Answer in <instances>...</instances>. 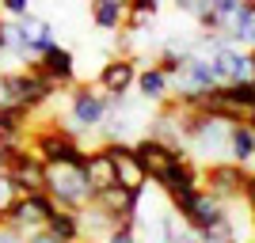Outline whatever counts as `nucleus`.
<instances>
[{
  "instance_id": "393cba45",
  "label": "nucleus",
  "mask_w": 255,
  "mask_h": 243,
  "mask_svg": "<svg viewBox=\"0 0 255 243\" xmlns=\"http://www.w3.org/2000/svg\"><path fill=\"white\" fill-rule=\"evenodd\" d=\"M248 126H252V129H255V110H252V114H248Z\"/></svg>"
},
{
  "instance_id": "6e6552de",
  "label": "nucleus",
  "mask_w": 255,
  "mask_h": 243,
  "mask_svg": "<svg viewBox=\"0 0 255 243\" xmlns=\"http://www.w3.org/2000/svg\"><path fill=\"white\" fill-rule=\"evenodd\" d=\"M244 179H248V167H240L233 160H221V163L202 167V186L210 194H217L221 201H240L244 198Z\"/></svg>"
},
{
  "instance_id": "6ab92c4d",
  "label": "nucleus",
  "mask_w": 255,
  "mask_h": 243,
  "mask_svg": "<svg viewBox=\"0 0 255 243\" xmlns=\"http://www.w3.org/2000/svg\"><path fill=\"white\" fill-rule=\"evenodd\" d=\"M42 228H46V232H53L61 243H84V232H80V213H76V209H61V205H57V213H53Z\"/></svg>"
},
{
  "instance_id": "9b49d317",
  "label": "nucleus",
  "mask_w": 255,
  "mask_h": 243,
  "mask_svg": "<svg viewBox=\"0 0 255 243\" xmlns=\"http://www.w3.org/2000/svg\"><path fill=\"white\" fill-rule=\"evenodd\" d=\"M34 65H38V73H46L57 84V91H65V87H76V57L69 46H50L46 53H38L34 57Z\"/></svg>"
},
{
  "instance_id": "dca6fc26",
  "label": "nucleus",
  "mask_w": 255,
  "mask_h": 243,
  "mask_svg": "<svg viewBox=\"0 0 255 243\" xmlns=\"http://www.w3.org/2000/svg\"><path fill=\"white\" fill-rule=\"evenodd\" d=\"M84 179H88V186L92 190H107V186H115V160L107 156V148L99 145V148H88V156H84Z\"/></svg>"
},
{
  "instance_id": "4be33fe9",
  "label": "nucleus",
  "mask_w": 255,
  "mask_h": 243,
  "mask_svg": "<svg viewBox=\"0 0 255 243\" xmlns=\"http://www.w3.org/2000/svg\"><path fill=\"white\" fill-rule=\"evenodd\" d=\"M213 4H217V0H175V8L187 11V15H194V19L206 15V11H213Z\"/></svg>"
},
{
  "instance_id": "423d86ee",
  "label": "nucleus",
  "mask_w": 255,
  "mask_h": 243,
  "mask_svg": "<svg viewBox=\"0 0 255 243\" xmlns=\"http://www.w3.org/2000/svg\"><path fill=\"white\" fill-rule=\"evenodd\" d=\"M0 167L8 171L11 186H15L19 194H38V190H46V163L34 156L31 148L11 152L8 160H0Z\"/></svg>"
},
{
  "instance_id": "bb28decb",
  "label": "nucleus",
  "mask_w": 255,
  "mask_h": 243,
  "mask_svg": "<svg viewBox=\"0 0 255 243\" xmlns=\"http://www.w3.org/2000/svg\"><path fill=\"white\" fill-rule=\"evenodd\" d=\"M252 243H255V236H252Z\"/></svg>"
},
{
  "instance_id": "a878e982",
  "label": "nucleus",
  "mask_w": 255,
  "mask_h": 243,
  "mask_svg": "<svg viewBox=\"0 0 255 243\" xmlns=\"http://www.w3.org/2000/svg\"><path fill=\"white\" fill-rule=\"evenodd\" d=\"M248 53H252V69H255V46H252V50H248Z\"/></svg>"
},
{
  "instance_id": "f8f14e48",
  "label": "nucleus",
  "mask_w": 255,
  "mask_h": 243,
  "mask_svg": "<svg viewBox=\"0 0 255 243\" xmlns=\"http://www.w3.org/2000/svg\"><path fill=\"white\" fill-rule=\"evenodd\" d=\"M183 221L191 224L194 232H210V228H217V224L229 221V201H221L217 194H210V190L202 186V190H198V198H194V205L183 213Z\"/></svg>"
},
{
  "instance_id": "aec40b11",
  "label": "nucleus",
  "mask_w": 255,
  "mask_h": 243,
  "mask_svg": "<svg viewBox=\"0 0 255 243\" xmlns=\"http://www.w3.org/2000/svg\"><path fill=\"white\" fill-rule=\"evenodd\" d=\"M27 11H34L31 0H0V15L4 19H23Z\"/></svg>"
},
{
  "instance_id": "f3484780",
  "label": "nucleus",
  "mask_w": 255,
  "mask_h": 243,
  "mask_svg": "<svg viewBox=\"0 0 255 243\" xmlns=\"http://www.w3.org/2000/svg\"><path fill=\"white\" fill-rule=\"evenodd\" d=\"M229 160L240 163V167H248V171L255 167V129L248 126V118H240V122L229 126Z\"/></svg>"
},
{
  "instance_id": "9d476101",
  "label": "nucleus",
  "mask_w": 255,
  "mask_h": 243,
  "mask_svg": "<svg viewBox=\"0 0 255 243\" xmlns=\"http://www.w3.org/2000/svg\"><path fill=\"white\" fill-rule=\"evenodd\" d=\"M156 186H160V194L168 201L179 198V194H194V190H202V167H198L191 156H183L156 179Z\"/></svg>"
},
{
  "instance_id": "b1692460",
  "label": "nucleus",
  "mask_w": 255,
  "mask_h": 243,
  "mask_svg": "<svg viewBox=\"0 0 255 243\" xmlns=\"http://www.w3.org/2000/svg\"><path fill=\"white\" fill-rule=\"evenodd\" d=\"M23 243H61L53 232H46V228H34V232H27V240Z\"/></svg>"
},
{
  "instance_id": "7ed1b4c3",
  "label": "nucleus",
  "mask_w": 255,
  "mask_h": 243,
  "mask_svg": "<svg viewBox=\"0 0 255 243\" xmlns=\"http://www.w3.org/2000/svg\"><path fill=\"white\" fill-rule=\"evenodd\" d=\"M107 110H111V95H103L99 87L92 84H76L69 91V129H73L76 137L80 133H96L103 126Z\"/></svg>"
},
{
  "instance_id": "5701e85b",
  "label": "nucleus",
  "mask_w": 255,
  "mask_h": 243,
  "mask_svg": "<svg viewBox=\"0 0 255 243\" xmlns=\"http://www.w3.org/2000/svg\"><path fill=\"white\" fill-rule=\"evenodd\" d=\"M99 243H137V236H133V224H118V228H111V232H107Z\"/></svg>"
},
{
  "instance_id": "2eb2a0df",
  "label": "nucleus",
  "mask_w": 255,
  "mask_h": 243,
  "mask_svg": "<svg viewBox=\"0 0 255 243\" xmlns=\"http://www.w3.org/2000/svg\"><path fill=\"white\" fill-rule=\"evenodd\" d=\"M221 34L233 46H240V50H252V46H255V4H252V0H244V4L225 19Z\"/></svg>"
},
{
  "instance_id": "cd10ccee",
  "label": "nucleus",
  "mask_w": 255,
  "mask_h": 243,
  "mask_svg": "<svg viewBox=\"0 0 255 243\" xmlns=\"http://www.w3.org/2000/svg\"><path fill=\"white\" fill-rule=\"evenodd\" d=\"M252 4H255V0H252Z\"/></svg>"
},
{
  "instance_id": "20e7f679",
  "label": "nucleus",
  "mask_w": 255,
  "mask_h": 243,
  "mask_svg": "<svg viewBox=\"0 0 255 243\" xmlns=\"http://www.w3.org/2000/svg\"><path fill=\"white\" fill-rule=\"evenodd\" d=\"M53 213H57V201H53L46 190H38V194H19L0 221H8L11 228H19V232L27 236V232H34V228H42Z\"/></svg>"
},
{
  "instance_id": "4468645a",
  "label": "nucleus",
  "mask_w": 255,
  "mask_h": 243,
  "mask_svg": "<svg viewBox=\"0 0 255 243\" xmlns=\"http://www.w3.org/2000/svg\"><path fill=\"white\" fill-rule=\"evenodd\" d=\"M137 99L145 103H168L171 99V76L160 69V65H137V84H133Z\"/></svg>"
},
{
  "instance_id": "1a4fd4ad",
  "label": "nucleus",
  "mask_w": 255,
  "mask_h": 243,
  "mask_svg": "<svg viewBox=\"0 0 255 243\" xmlns=\"http://www.w3.org/2000/svg\"><path fill=\"white\" fill-rule=\"evenodd\" d=\"M206 57H210V65H213V73H217V80H221V84H244V80H252V76H255L252 53L240 50V46H233V42H225V46H217V50H210Z\"/></svg>"
},
{
  "instance_id": "0eeeda50",
  "label": "nucleus",
  "mask_w": 255,
  "mask_h": 243,
  "mask_svg": "<svg viewBox=\"0 0 255 243\" xmlns=\"http://www.w3.org/2000/svg\"><path fill=\"white\" fill-rule=\"evenodd\" d=\"M137 84V57H126V53H115L111 61H103L96 76V87L111 99H126Z\"/></svg>"
},
{
  "instance_id": "a211bd4d",
  "label": "nucleus",
  "mask_w": 255,
  "mask_h": 243,
  "mask_svg": "<svg viewBox=\"0 0 255 243\" xmlns=\"http://www.w3.org/2000/svg\"><path fill=\"white\" fill-rule=\"evenodd\" d=\"M126 11H129V0H88V15L99 31H122L126 27Z\"/></svg>"
},
{
  "instance_id": "f257e3e1",
  "label": "nucleus",
  "mask_w": 255,
  "mask_h": 243,
  "mask_svg": "<svg viewBox=\"0 0 255 243\" xmlns=\"http://www.w3.org/2000/svg\"><path fill=\"white\" fill-rule=\"evenodd\" d=\"M27 148H31L42 163H84V156H88L80 137H76L69 126H61V122L34 126L31 133H27Z\"/></svg>"
},
{
  "instance_id": "39448f33",
  "label": "nucleus",
  "mask_w": 255,
  "mask_h": 243,
  "mask_svg": "<svg viewBox=\"0 0 255 243\" xmlns=\"http://www.w3.org/2000/svg\"><path fill=\"white\" fill-rule=\"evenodd\" d=\"M133 160L141 163V171L149 175V182H156L164 171L175 163V160H183L187 156V148H175V145H168V141H160V137H152V133H145V137H137L133 141Z\"/></svg>"
},
{
  "instance_id": "ddd939ff",
  "label": "nucleus",
  "mask_w": 255,
  "mask_h": 243,
  "mask_svg": "<svg viewBox=\"0 0 255 243\" xmlns=\"http://www.w3.org/2000/svg\"><path fill=\"white\" fill-rule=\"evenodd\" d=\"M141 194L145 190H126V186H107V190H99L96 198V205L103 213H111L115 217V224H133V217H137V205H141Z\"/></svg>"
},
{
  "instance_id": "412c9836",
  "label": "nucleus",
  "mask_w": 255,
  "mask_h": 243,
  "mask_svg": "<svg viewBox=\"0 0 255 243\" xmlns=\"http://www.w3.org/2000/svg\"><path fill=\"white\" fill-rule=\"evenodd\" d=\"M198 240L202 243H236V236H233V228H229V221H225V224H217V228H210V232H198Z\"/></svg>"
},
{
  "instance_id": "f03ea898",
  "label": "nucleus",
  "mask_w": 255,
  "mask_h": 243,
  "mask_svg": "<svg viewBox=\"0 0 255 243\" xmlns=\"http://www.w3.org/2000/svg\"><path fill=\"white\" fill-rule=\"evenodd\" d=\"M46 194L61 209H84L88 201L96 198L80 163H46Z\"/></svg>"
}]
</instances>
